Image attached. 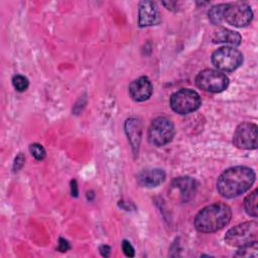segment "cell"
<instances>
[{
    "instance_id": "6da1fadb",
    "label": "cell",
    "mask_w": 258,
    "mask_h": 258,
    "mask_svg": "<svg viewBox=\"0 0 258 258\" xmlns=\"http://www.w3.org/2000/svg\"><path fill=\"white\" fill-rule=\"evenodd\" d=\"M254 170L247 166H234L225 170L218 179L217 189L226 199L236 198L247 191L255 181Z\"/></svg>"
},
{
    "instance_id": "7a4b0ae2",
    "label": "cell",
    "mask_w": 258,
    "mask_h": 258,
    "mask_svg": "<svg viewBox=\"0 0 258 258\" xmlns=\"http://www.w3.org/2000/svg\"><path fill=\"white\" fill-rule=\"evenodd\" d=\"M231 208L224 203H216L202 209L195 217V228L202 233H212L224 228L231 220Z\"/></svg>"
},
{
    "instance_id": "3957f363",
    "label": "cell",
    "mask_w": 258,
    "mask_h": 258,
    "mask_svg": "<svg viewBox=\"0 0 258 258\" xmlns=\"http://www.w3.org/2000/svg\"><path fill=\"white\" fill-rule=\"evenodd\" d=\"M228 245L242 248L256 244L258 241V224L255 221L244 222L231 228L225 236Z\"/></svg>"
},
{
    "instance_id": "277c9868",
    "label": "cell",
    "mask_w": 258,
    "mask_h": 258,
    "mask_svg": "<svg viewBox=\"0 0 258 258\" xmlns=\"http://www.w3.org/2000/svg\"><path fill=\"white\" fill-rule=\"evenodd\" d=\"M212 63L218 71L232 72L243 62V54L233 46H222L212 53Z\"/></svg>"
},
{
    "instance_id": "5b68a950",
    "label": "cell",
    "mask_w": 258,
    "mask_h": 258,
    "mask_svg": "<svg viewBox=\"0 0 258 258\" xmlns=\"http://www.w3.org/2000/svg\"><path fill=\"white\" fill-rule=\"evenodd\" d=\"M197 86L210 93H220L225 91L229 85L228 77L221 71L206 69L196 77Z\"/></svg>"
},
{
    "instance_id": "8992f818",
    "label": "cell",
    "mask_w": 258,
    "mask_h": 258,
    "mask_svg": "<svg viewBox=\"0 0 258 258\" xmlns=\"http://www.w3.org/2000/svg\"><path fill=\"white\" fill-rule=\"evenodd\" d=\"M202 100L200 95L191 89H181L170 98L171 109L181 115L195 112L200 108Z\"/></svg>"
},
{
    "instance_id": "52a82bcc",
    "label": "cell",
    "mask_w": 258,
    "mask_h": 258,
    "mask_svg": "<svg viewBox=\"0 0 258 258\" xmlns=\"http://www.w3.org/2000/svg\"><path fill=\"white\" fill-rule=\"evenodd\" d=\"M148 141L154 146H163L170 142L174 136V126L165 117L155 118L148 128Z\"/></svg>"
},
{
    "instance_id": "ba28073f",
    "label": "cell",
    "mask_w": 258,
    "mask_h": 258,
    "mask_svg": "<svg viewBox=\"0 0 258 258\" xmlns=\"http://www.w3.org/2000/svg\"><path fill=\"white\" fill-rule=\"evenodd\" d=\"M253 12L251 7L246 3H226L223 12V21L236 26L243 27L252 21Z\"/></svg>"
},
{
    "instance_id": "9c48e42d",
    "label": "cell",
    "mask_w": 258,
    "mask_h": 258,
    "mask_svg": "<svg viewBox=\"0 0 258 258\" xmlns=\"http://www.w3.org/2000/svg\"><path fill=\"white\" fill-rule=\"evenodd\" d=\"M233 143L241 149H256L258 145V127L254 123L240 124L233 135Z\"/></svg>"
},
{
    "instance_id": "30bf717a",
    "label": "cell",
    "mask_w": 258,
    "mask_h": 258,
    "mask_svg": "<svg viewBox=\"0 0 258 258\" xmlns=\"http://www.w3.org/2000/svg\"><path fill=\"white\" fill-rule=\"evenodd\" d=\"M161 21L158 7L153 1H142L139 3L138 24L141 27L157 25Z\"/></svg>"
},
{
    "instance_id": "8fae6325",
    "label": "cell",
    "mask_w": 258,
    "mask_h": 258,
    "mask_svg": "<svg viewBox=\"0 0 258 258\" xmlns=\"http://www.w3.org/2000/svg\"><path fill=\"white\" fill-rule=\"evenodd\" d=\"M128 91L130 97L134 101L143 102L150 98L153 92V87L147 77H139L131 82Z\"/></svg>"
},
{
    "instance_id": "7c38bea8",
    "label": "cell",
    "mask_w": 258,
    "mask_h": 258,
    "mask_svg": "<svg viewBox=\"0 0 258 258\" xmlns=\"http://www.w3.org/2000/svg\"><path fill=\"white\" fill-rule=\"evenodd\" d=\"M173 189H178L181 202L186 203L190 201L197 191V181L189 176H180L173 179L171 184Z\"/></svg>"
},
{
    "instance_id": "4fadbf2b",
    "label": "cell",
    "mask_w": 258,
    "mask_h": 258,
    "mask_svg": "<svg viewBox=\"0 0 258 258\" xmlns=\"http://www.w3.org/2000/svg\"><path fill=\"white\" fill-rule=\"evenodd\" d=\"M165 179V172L160 168H150L140 171L137 175V182L141 186L155 187Z\"/></svg>"
},
{
    "instance_id": "5bb4252c",
    "label": "cell",
    "mask_w": 258,
    "mask_h": 258,
    "mask_svg": "<svg viewBox=\"0 0 258 258\" xmlns=\"http://www.w3.org/2000/svg\"><path fill=\"white\" fill-rule=\"evenodd\" d=\"M125 131L128 136V140L136 153L138 151L140 139H141V125L136 118H129L125 123Z\"/></svg>"
},
{
    "instance_id": "9a60e30c",
    "label": "cell",
    "mask_w": 258,
    "mask_h": 258,
    "mask_svg": "<svg viewBox=\"0 0 258 258\" xmlns=\"http://www.w3.org/2000/svg\"><path fill=\"white\" fill-rule=\"evenodd\" d=\"M241 35L234 30L224 27L218 28L212 35V41L215 43H228L232 45H239L241 43Z\"/></svg>"
},
{
    "instance_id": "2e32d148",
    "label": "cell",
    "mask_w": 258,
    "mask_h": 258,
    "mask_svg": "<svg viewBox=\"0 0 258 258\" xmlns=\"http://www.w3.org/2000/svg\"><path fill=\"white\" fill-rule=\"evenodd\" d=\"M257 201H258V190L255 189L253 190L250 195H248L245 200H244V209L246 213L251 216L256 218L258 216L257 213Z\"/></svg>"
},
{
    "instance_id": "e0dca14e",
    "label": "cell",
    "mask_w": 258,
    "mask_h": 258,
    "mask_svg": "<svg viewBox=\"0 0 258 258\" xmlns=\"http://www.w3.org/2000/svg\"><path fill=\"white\" fill-rule=\"evenodd\" d=\"M224 8H225V3L223 4H218L213 6L209 12H208V16H209V20L211 21L212 24L214 25H219L223 22V12H224Z\"/></svg>"
},
{
    "instance_id": "ac0fdd59",
    "label": "cell",
    "mask_w": 258,
    "mask_h": 258,
    "mask_svg": "<svg viewBox=\"0 0 258 258\" xmlns=\"http://www.w3.org/2000/svg\"><path fill=\"white\" fill-rule=\"evenodd\" d=\"M12 84L18 92H23L28 88L29 82L26 77H24L22 75H16L12 79Z\"/></svg>"
},
{
    "instance_id": "d6986e66",
    "label": "cell",
    "mask_w": 258,
    "mask_h": 258,
    "mask_svg": "<svg viewBox=\"0 0 258 258\" xmlns=\"http://www.w3.org/2000/svg\"><path fill=\"white\" fill-rule=\"evenodd\" d=\"M29 150L30 153L32 154V156L36 159V160H42L45 157V149L43 148V146L41 144L38 143H32L29 146Z\"/></svg>"
},
{
    "instance_id": "ffe728a7",
    "label": "cell",
    "mask_w": 258,
    "mask_h": 258,
    "mask_svg": "<svg viewBox=\"0 0 258 258\" xmlns=\"http://www.w3.org/2000/svg\"><path fill=\"white\" fill-rule=\"evenodd\" d=\"M122 249H123V252L126 256L128 257H133L135 255V252H134V248L133 246L131 245V243L127 240H123L122 241Z\"/></svg>"
},
{
    "instance_id": "44dd1931",
    "label": "cell",
    "mask_w": 258,
    "mask_h": 258,
    "mask_svg": "<svg viewBox=\"0 0 258 258\" xmlns=\"http://www.w3.org/2000/svg\"><path fill=\"white\" fill-rule=\"evenodd\" d=\"M23 164H24V155L22 153H20L15 157V160L13 163V171L20 170L21 167L23 166Z\"/></svg>"
},
{
    "instance_id": "7402d4cb",
    "label": "cell",
    "mask_w": 258,
    "mask_h": 258,
    "mask_svg": "<svg viewBox=\"0 0 258 258\" xmlns=\"http://www.w3.org/2000/svg\"><path fill=\"white\" fill-rule=\"evenodd\" d=\"M70 248H71V246H70L69 242H68L67 240L62 239V238H59V240H58V247H57V250H58V251H60V252H66V251H68Z\"/></svg>"
},
{
    "instance_id": "603a6c76",
    "label": "cell",
    "mask_w": 258,
    "mask_h": 258,
    "mask_svg": "<svg viewBox=\"0 0 258 258\" xmlns=\"http://www.w3.org/2000/svg\"><path fill=\"white\" fill-rule=\"evenodd\" d=\"M99 250H100L101 255L104 256V257H108L110 255V252H111V248L108 245H102Z\"/></svg>"
},
{
    "instance_id": "cb8c5ba5",
    "label": "cell",
    "mask_w": 258,
    "mask_h": 258,
    "mask_svg": "<svg viewBox=\"0 0 258 258\" xmlns=\"http://www.w3.org/2000/svg\"><path fill=\"white\" fill-rule=\"evenodd\" d=\"M71 191H72V196H74V197L78 196V185H77L76 179L72 180V182H71Z\"/></svg>"
}]
</instances>
